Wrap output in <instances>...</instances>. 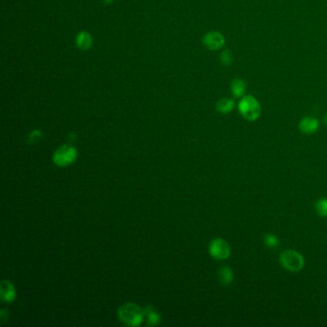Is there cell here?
<instances>
[{
	"label": "cell",
	"mask_w": 327,
	"mask_h": 327,
	"mask_svg": "<svg viewBox=\"0 0 327 327\" xmlns=\"http://www.w3.org/2000/svg\"><path fill=\"white\" fill-rule=\"evenodd\" d=\"M219 281L224 286L230 285L234 280V273L228 266H223L218 272Z\"/></svg>",
	"instance_id": "obj_11"
},
{
	"label": "cell",
	"mask_w": 327,
	"mask_h": 327,
	"mask_svg": "<svg viewBox=\"0 0 327 327\" xmlns=\"http://www.w3.org/2000/svg\"><path fill=\"white\" fill-rule=\"evenodd\" d=\"M279 262L285 270L291 273H298L305 266L303 255L296 249L283 250L279 256Z\"/></svg>",
	"instance_id": "obj_2"
},
{
	"label": "cell",
	"mask_w": 327,
	"mask_h": 327,
	"mask_svg": "<svg viewBox=\"0 0 327 327\" xmlns=\"http://www.w3.org/2000/svg\"><path fill=\"white\" fill-rule=\"evenodd\" d=\"M315 209L318 215L321 217H327V199L322 198L318 200L315 204Z\"/></svg>",
	"instance_id": "obj_14"
},
{
	"label": "cell",
	"mask_w": 327,
	"mask_h": 327,
	"mask_svg": "<svg viewBox=\"0 0 327 327\" xmlns=\"http://www.w3.org/2000/svg\"><path fill=\"white\" fill-rule=\"evenodd\" d=\"M235 107V102L231 98H222L216 104V109L220 113L227 114L231 112Z\"/></svg>",
	"instance_id": "obj_13"
},
{
	"label": "cell",
	"mask_w": 327,
	"mask_h": 327,
	"mask_svg": "<svg viewBox=\"0 0 327 327\" xmlns=\"http://www.w3.org/2000/svg\"><path fill=\"white\" fill-rule=\"evenodd\" d=\"M17 292L14 284L10 280H2L0 285V298L4 302H13L16 300Z\"/></svg>",
	"instance_id": "obj_8"
},
{
	"label": "cell",
	"mask_w": 327,
	"mask_h": 327,
	"mask_svg": "<svg viewBox=\"0 0 327 327\" xmlns=\"http://www.w3.org/2000/svg\"><path fill=\"white\" fill-rule=\"evenodd\" d=\"M203 43L207 49L215 51L225 45V39L220 32L210 31L203 37Z\"/></svg>",
	"instance_id": "obj_6"
},
{
	"label": "cell",
	"mask_w": 327,
	"mask_h": 327,
	"mask_svg": "<svg viewBox=\"0 0 327 327\" xmlns=\"http://www.w3.org/2000/svg\"><path fill=\"white\" fill-rule=\"evenodd\" d=\"M112 1L113 0H103V2L106 3V4H110V3H112Z\"/></svg>",
	"instance_id": "obj_19"
},
{
	"label": "cell",
	"mask_w": 327,
	"mask_h": 327,
	"mask_svg": "<svg viewBox=\"0 0 327 327\" xmlns=\"http://www.w3.org/2000/svg\"><path fill=\"white\" fill-rule=\"evenodd\" d=\"M42 137V133L41 130H34L28 136V141L30 143H36Z\"/></svg>",
	"instance_id": "obj_17"
},
{
	"label": "cell",
	"mask_w": 327,
	"mask_h": 327,
	"mask_svg": "<svg viewBox=\"0 0 327 327\" xmlns=\"http://www.w3.org/2000/svg\"><path fill=\"white\" fill-rule=\"evenodd\" d=\"M208 250L211 257L219 261L226 260L231 253L230 245L223 238L213 239L209 244Z\"/></svg>",
	"instance_id": "obj_5"
},
{
	"label": "cell",
	"mask_w": 327,
	"mask_h": 327,
	"mask_svg": "<svg viewBox=\"0 0 327 327\" xmlns=\"http://www.w3.org/2000/svg\"><path fill=\"white\" fill-rule=\"evenodd\" d=\"M118 319L127 327H138L144 321V312L136 303L127 302L121 305L117 311Z\"/></svg>",
	"instance_id": "obj_1"
},
{
	"label": "cell",
	"mask_w": 327,
	"mask_h": 327,
	"mask_svg": "<svg viewBox=\"0 0 327 327\" xmlns=\"http://www.w3.org/2000/svg\"><path fill=\"white\" fill-rule=\"evenodd\" d=\"M220 61L222 62V64L227 66V65H230L233 61V56H232V53L231 51L229 50H225L222 52V54L220 56Z\"/></svg>",
	"instance_id": "obj_16"
},
{
	"label": "cell",
	"mask_w": 327,
	"mask_h": 327,
	"mask_svg": "<svg viewBox=\"0 0 327 327\" xmlns=\"http://www.w3.org/2000/svg\"><path fill=\"white\" fill-rule=\"evenodd\" d=\"M78 157L77 149L68 144L60 146L53 155V162L59 167H65L73 164Z\"/></svg>",
	"instance_id": "obj_4"
},
{
	"label": "cell",
	"mask_w": 327,
	"mask_h": 327,
	"mask_svg": "<svg viewBox=\"0 0 327 327\" xmlns=\"http://www.w3.org/2000/svg\"><path fill=\"white\" fill-rule=\"evenodd\" d=\"M320 128V122L316 117L305 116L300 121L299 129L302 134L313 135Z\"/></svg>",
	"instance_id": "obj_7"
},
{
	"label": "cell",
	"mask_w": 327,
	"mask_h": 327,
	"mask_svg": "<svg viewBox=\"0 0 327 327\" xmlns=\"http://www.w3.org/2000/svg\"><path fill=\"white\" fill-rule=\"evenodd\" d=\"M92 37L89 33L81 31L76 37L77 47L81 50H88L92 45Z\"/></svg>",
	"instance_id": "obj_12"
},
{
	"label": "cell",
	"mask_w": 327,
	"mask_h": 327,
	"mask_svg": "<svg viewBox=\"0 0 327 327\" xmlns=\"http://www.w3.org/2000/svg\"><path fill=\"white\" fill-rule=\"evenodd\" d=\"M238 109L245 120L250 122L256 121L261 115V105L252 95H245L242 97L238 104Z\"/></svg>",
	"instance_id": "obj_3"
},
{
	"label": "cell",
	"mask_w": 327,
	"mask_h": 327,
	"mask_svg": "<svg viewBox=\"0 0 327 327\" xmlns=\"http://www.w3.org/2000/svg\"><path fill=\"white\" fill-rule=\"evenodd\" d=\"M230 90L234 98H242L246 91V83L243 79L236 78L230 83Z\"/></svg>",
	"instance_id": "obj_10"
},
{
	"label": "cell",
	"mask_w": 327,
	"mask_h": 327,
	"mask_svg": "<svg viewBox=\"0 0 327 327\" xmlns=\"http://www.w3.org/2000/svg\"><path fill=\"white\" fill-rule=\"evenodd\" d=\"M263 243H264V245L270 247V248H275L279 245L280 242H279L278 237L275 234L267 233L263 237Z\"/></svg>",
	"instance_id": "obj_15"
},
{
	"label": "cell",
	"mask_w": 327,
	"mask_h": 327,
	"mask_svg": "<svg viewBox=\"0 0 327 327\" xmlns=\"http://www.w3.org/2000/svg\"><path fill=\"white\" fill-rule=\"evenodd\" d=\"M144 320L147 322V325L150 327H156L161 324L162 317L158 310L153 305H147L143 309Z\"/></svg>",
	"instance_id": "obj_9"
},
{
	"label": "cell",
	"mask_w": 327,
	"mask_h": 327,
	"mask_svg": "<svg viewBox=\"0 0 327 327\" xmlns=\"http://www.w3.org/2000/svg\"><path fill=\"white\" fill-rule=\"evenodd\" d=\"M325 123L327 125V114L326 115V117H325Z\"/></svg>",
	"instance_id": "obj_20"
},
{
	"label": "cell",
	"mask_w": 327,
	"mask_h": 327,
	"mask_svg": "<svg viewBox=\"0 0 327 327\" xmlns=\"http://www.w3.org/2000/svg\"><path fill=\"white\" fill-rule=\"evenodd\" d=\"M0 317H1L2 322L8 320V311L6 309H2L0 312Z\"/></svg>",
	"instance_id": "obj_18"
}]
</instances>
